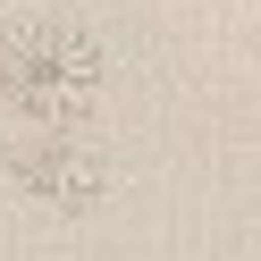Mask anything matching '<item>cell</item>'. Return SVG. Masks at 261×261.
<instances>
[{
	"mask_svg": "<svg viewBox=\"0 0 261 261\" xmlns=\"http://www.w3.org/2000/svg\"><path fill=\"white\" fill-rule=\"evenodd\" d=\"M101 42L68 17H17L0 34V101L34 126H76L93 101H101Z\"/></svg>",
	"mask_w": 261,
	"mask_h": 261,
	"instance_id": "cell-1",
	"label": "cell"
},
{
	"mask_svg": "<svg viewBox=\"0 0 261 261\" xmlns=\"http://www.w3.org/2000/svg\"><path fill=\"white\" fill-rule=\"evenodd\" d=\"M9 177H17L25 202L42 211H93L110 194V160L93 152L76 126H34V135L9 143Z\"/></svg>",
	"mask_w": 261,
	"mask_h": 261,
	"instance_id": "cell-2",
	"label": "cell"
}]
</instances>
